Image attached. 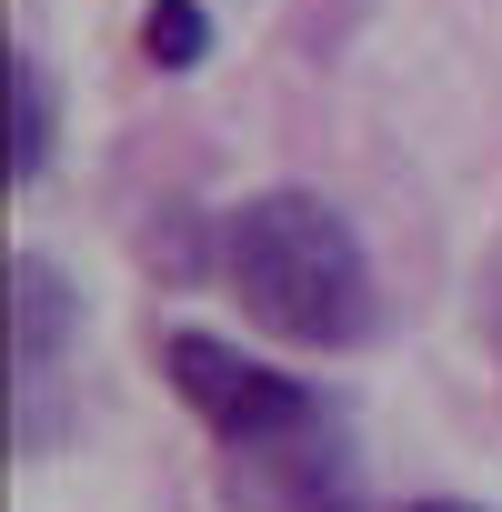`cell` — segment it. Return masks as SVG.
<instances>
[{"mask_svg": "<svg viewBox=\"0 0 502 512\" xmlns=\"http://www.w3.org/2000/svg\"><path fill=\"white\" fill-rule=\"evenodd\" d=\"M161 372H171V392L211 422L221 452L292 442V432L332 422L312 382H292V372H272V362H251V352H231V342H211V332H161Z\"/></svg>", "mask_w": 502, "mask_h": 512, "instance_id": "2", "label": "cell"}, {"mask_svg": "<svg viewBox=\"0 0 502 512\" xmlns=\"http://www.w3.org/2000/svg\"><path fill=\"white\" fill-rule=\"evenodd\" d=\"M221 282L251 302L262 332H282L302 352H352L382 322L372 251L322 191H251L221 221Z\"/></svg>", "mask_w": 502, "mask_h": 512, "instance_id": "1", "label": "cell"}, {"mask_svg": "<svg viewBox=\"0 0 502 512\" xmlns=\"http://www.w3.org/2000/svg\"><path fill=\"white\" fill-rule=\"evenodd\" d=\"M151 221H161V231H151V241H141V251H151V272H181V282H191V272H201V241H191V231H181V221H191V211H151Z\"/></svg>", "mask_w": 502, "mask_h": 512, "instance_id": "7", "label": "cell"}, {"mask_svg": "<svg viewBox=\"0 0 502 512\" xmlns=\"http://www.w3.org/2000/svg\"><path fill=\"white\" fill-rule=\"evenodd\" d=\"M71 342L81 292L51 251H11V452H51L71 432Z\"/></svg>", "mask_w": 502, "mask_h": 512, "instance_id": "3", "label": "cell"}, {"mask_svg": "<svg viewBox=\"0 0 502 512\" xmlns=\"http://www.w3.org/2000/svg\"><path fill=\"white\" fill-rule=\"evenodd\" d=\"M412 512H472V502H412Z\"/></svg>", "mask_w": 502, "mask_h": 512, "instance_id": "9", "label": "cell"}, {"mask_svg": "<svg viewBox=\"0 0 502 512\" xmlns=\"http://www.w3.org/2000/svg\"><path fill=\"white\" fill-rule=\"evenodd\" d=\"M221 512H362V472L342 452V422L221 452Z\"/></svg>", "mask_w": 502, "mask_h": 512, "instance_id": "4", "label": "cell"}, {"mask_svg": "<svg viewBox=\"0 0 502 512\" xmlns=\"http://www.w3.org/2000/svg\"><path fill=\"white\" fill-rule=\"evenodd\" d=\"M51 141H61L51 71H41V51H11V81H0V161H11V181H41Z\"/></svg>", "mask_w": 502, "mask_h": 512, "instance_id": "5", "label": "cell"}, {"mask_svg": "<svg viewBox=\"0 0 502 512\" xmlns=\"http://www.w3.org/2000/svg\"><path fill=\"white\" fill-rule=\"evenodd\" d=\"M141 61L151 71H201L211 61V11L201 0H151L141 11Z\"/></svg>", "mask_w": 502, "mask_h": 512, "instance_id": "6", "label": "cell"}, {"mask_svg": "<svg viewBox=\"0 0 502 512\" xmlns=\"http://www.w3.org/2000/svg\"><path fill=\"white\" fill-rule=\"evenodd\" d=\"M482 332H492V362H502V241H492V262H482Z\"/></svg>", "mask_w": 502, "mask_h": 512, "instance_id": "8", "label": "cell"}]
</instances>
